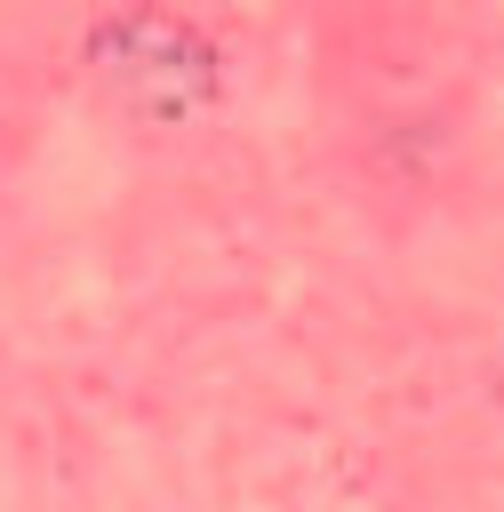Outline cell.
Here are the masks:
<instances>
[{"mask_svg":"<svg viewBox=\"0 0 504 512\" xmlns=\"http://www.w3.org/2000/svg\"><path fill=\"white\" fill-rule=\"evenodd\" d=\"M88 80L128 128L184 136L216 104V48H208V32L192 16L128 8V16H104L88 32Z\"/></svg>","mask_w":504,"mask_h":512,"instance_id":"6da1fadb","label":"cell"}]
</instances>
